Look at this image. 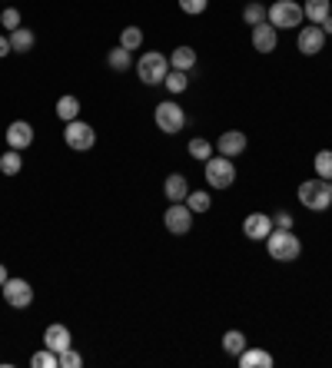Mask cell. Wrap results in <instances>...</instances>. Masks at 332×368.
I'll list each match as a JSON object with an SVG mask.
<instances>
[{"label": "cell", "mask_w": 332, "mask_h": 368, "mask_svg": "<svg viewBox=\"0 0 332 368\" xmlns=\"http://www.w3.org/2000/svg\"><path fill=\"white\" fill-rule=\"evenodd\" d=\"M266 249L276 262H293V259L303 255V242H299L293 229H272L266 236Z\"/></svg>", "instance_id": "cell-1"}, {"label": "cell", "mask_w": 332, "mask_h": 368, "mask_svg": "<svg viewBox=\"0 0 332 368\" xmlns=\"http://www.w3.org/2000/svg\"><path fill=\"white\" fill-rule=\"evenodd\" d=\"M299 203L306 206L309 213H326L332 206V190L326 179H306V183H299Z\"/></svg>", "instance_id": "cell-2"}, {"label": "cell", "mask_w": 332, "mask_h": 368, "mask_svg": "<svg viewBox=\"0 0 332 368\" xmlns=\"http://www.w3.org/2000/svg\"><path fill=\"white\" fill-rule=\"evenodd\" d=\"M266 20L276 30H299V24L306 20V13H303V7L296 0H276L272 7H266Z\"/></svg>", "instance_id": "cell-3"}, {"label": "cell", "mask_w": 332, "mask_h": 368, "mask_svg": "<svg viewBox=\"0 0 332 368\" xmlns=\"http://www.w3.org/2000/svg\"><path fill=\"white\" fill-rule=\"evenodd\" d=\"M170 73V60H166L160 50H150L140 57V64H137V76H140L146 87H160Z\"/></svg>", "instance_id": "cell-4"}, {"label": "cell", "mask_w": 332, "mask_h": 368, "mask_svg": "<svg viewBox=\"0 0 332 368\" xmlns=\"http://www.w3.org/2000/svg\"><path fill=\"white\" fill-rule=\"evenodd\" d=\"M206 183L213 190H230L236 183V166H233L230 156H209L206 160Z\"/></svg>", "instance_id": "cell-5"}, {"label": "cell", "mask_w": 332, "mask_h": 368, "mask_svg": "<svg viewBox=\"0 0 332 368\" xmlns=\"http://www.w3.org/2000/svg\"><path fill=\"white\" fill-rule=\"evenodd\" d=\"M156 127H160V133H166V136H177L179 129L186 127V113H183V106L173 100H163L160 106H156Z\"/></svg>", "instance_id": "cell-6"}, {"label": "cell", "mask_w": 332, "mask_h": 368, "mask_svg": "<svg viewBox=\"0 0 332 368\" xmlns=\"http://www.w3.org/2000/svg\"><path fill=\"white\" fill-rule=\"evenodd\" d=\"M64 140L70 150H77V153H87L93 143H97V133H93V127L90 123H83V120H70L64 129Z\"/></svg>", "instance_id": "cell-7"}, {"label": "cell", "mask_w": 332, "mask_h": 368, "mask_svg": "<svg viewBox=\"0 0 332 368\" xmlns=\"http://www.w3.org/2000/svg\"><path fill=\"white\" fill-rule=\"evenodd\" d=\"M163 226H166V232H173V236H186L193 229V209L183 203H170V209L163 213Z\"/></svg>", "instance_id": "cell-8"}, {"label": "cell", "mask_w": 332, "mask_h": 368, "mask_svg": "<svg viewBox=\"0 0 332 368\" xmlns=\"http://www.w3.org/2000/svg\"><path fill=\"white\" fill-rule=\"evenodd\" d=\"M0 289H4V299H7L11 309H27V305L34 302V285L27 279H7Z\"/></svg>", "instance_id": "cell-9"}, {"label": "cell", "mask_w": 332, "mask_h": 368, "mask_svg": "<svg viewBox=\"0 0 332 368\" xmlns=\"http://www.w3.org/2000/svg\"><path fill=\"white\" fill-rule=\"evenodd\" d=\"M269 232H272V216H266V213H249L243 219V236L249 242H266Z\"/></svg>", "instance_id": "cell-10"}, {"label": "cell", "mask_w": 332, "mask_h": 368, "mask_svg": "<svg viewBox=\"0 0 332 368\" xmlns=\"http://www.w3.org/2000/svg\"><path fill=\"white\" fill-rule=\"evenodd\" d=\"M296 47H299V53L303 57H316V53H322V47H326V34H322V27H303L299 30V40H296Z\"/></svg>", "instance_id": "cell-11"}, {"label": "cell", "mask_w": 332, "mask_h": 368, "mask_svg": "<svg viewBox=\"0 0 332 368\" xmlns=\"http://www.w3.org/2000/svg\"><path fill=\"white\" fill-rule=\"evenodd\" d=\"M246 146H249V140H246V133H240V129H226V133H219V140H216L219 156H230V160L243 156Z\"/></svg>", "instance_id": "cell-12"}, {"label": "cell", "mask_w": 332, "mask_h": 368, "mask_svg": "<svg viewBox=\"0 0 332 368\" xmlns=\"http://www.w3.org/2000/svg\"><path fill=\"white\" fill-rule=\"evenodd\" d=\"M253 47L259 53H272L276 47H279V30L269 24V20H263V24L253 27Z\"/></svg>", "instance_id": "cell-13"}, {"label": "cell", "mask_w": 332, "mask_h": 368, "mask_svg": "<svg viewBox=\"0 0 332 368\" xmlns=\"http://www.w3.org/2000/svg\"><path fill=\"white\" fill-rule=\"evenodd\" d=\"M7 146H11V150H27V146H34V127L24 123V120H13L11 127H7Z\"/></svg>", "instance_id": "cell-14"}, {"label": "cell", "mask_w": 332, "mask_h": 368, "mask_svg": "<svg viewBox=\"0 0 332 368\" xmlns=\"http://www.w3.org/2000/svg\"><path fill=\"white\" fill-rule=\"evenodd\" d=\"M43 345H47L50 352H57V355H60V352H67V348L74 345V339H70V329H67V325H60V322H57V325H47V332H43Z\"/></svg>", "instance_id": "cell-15"}, {"label": "cell", "mask_w": 332, "mask_h": 368, "mask_svg": "<svg viewBox=\"0 0 332 368\" xmlns=\"http://www.w3.org/2000/svg\"><path fill=\"white\" fill-rule=\"evenodd\" d=\"M163 196L170 203H186V196H190V183L183 173H170L163 183Z\"/></svg>", "instance_id": "cell-16"}, {"label": "cell", "mask_w": 332, "mask_h": 368, "mask_svg": "<svg viewBox=\"0 0 332 368\" xmlns=\"http://www.w3.org/2000/svg\"><path fill=\"white\" fill-rule=\"evenodd\" d=\"M240 365L243 368H272V355L263 352V348H249V345H246L243 352H240Z\"/></svg>", "instance_id": "cell-17"}, {"label": "cell", "mask_w": 332, "mask_h": 368, "mask_svg": "<svg viewBox=\"0 0 332 368\" xmlns=\"http://www.w3.org/2000/svg\"><path fill=\"white\" fill-rule=\"evenodd\" d=\"M34 43H37L34 30H27V27H17V30H11V50L13 53H30V50H34Z\"/></svg>", "instance_id": "cell-18"}, {"label": "cell", "mask_w": 332, "mask_h": 368, "mask_svg": "<svg viewBox=\"0 0 332 368\" xmlns=\"http://www.w3.org/2000/svg\"><path fill=\"white\" fill-rule=\"evenodd\" d=\"M170 66H173V70H183V73H190L193 66H196V50H193V47H177V50L170 53Z\"/></svg>", "instance_id": "cell-19"}, {"label": "cell", "mask_w": 332, "mask_h": 368, "mask_svg": "<svg viewBox=\"0 0 332 368\" xmlns=\"http://www.w3.org/2000/svg\"><path fill=\"white\" fill-rule=\"evenodd\" d=\"M303 13H306V20H312V24H322L332 13V3L329 0H306V3H303Z\"/></svg>", "instance_id": "cell-20"}, {"label": "cell", "mask_w": 332, "mask_h": 368, "mask_svg": "<svg viewBox=\"0 0 332 368\" xmlns=\"http://www.w3.org/2000/svg\"><path fill=\"white\" fill-rule=\"evenodd\" d=\"M24 169V156H20V150H7L4 156H0V173L4 176H17Z\"/></svg>", "instance_id": "cell-21"}, {"label": "cell", "mask_w": 332, "mask_h": 368, "mask_svg": "<svg viewBox=\"0 0 332 368\" xmlns=\"http://www.w3.org/2000/svg\"><path fill=\"white\" fill-rule=\"evenodd\" d=\"M57 116H60L64 123L77 120V116H80V100H77V97H70V93L60 97V100H57Z\"/></svg>", "instance_id": "cell-22"}, {"label": "cell", "mask_w": 332, "mask_h": 368, "mask_svg": "<svg viewBox=\"0 0 332 368\" xmlns=\"http://www.w3.org/2000/svg\"><path fill=\"white\" fill-rule=\"evenodd\" d=\"M246 348V335L243 332H226V335H223V352H226V355H233V358H240V352H243Z\"/></svg>", "instance_id": "cell-23"}, {"label": "cell", "mask_w": 332, "mask_h": 368, "mask_svg": "<svg viewBox=\"0 0 332 368\" xmlns=\"http://www.w3.org/2000/svg\"><path fill=\"white\" fill-rule=\"evenodd\" d=\"M106 64L113 66L116 73H123V70H130V66H133V57H130L127 47H113V50H110V57H106Z\"/></svg>", "instance_id": "cell-24"}, {"label": "cell", "mask_w": 332, "mask_h": 368, "mask_svg": "<svg viewBox=\"0 0 332 368\" xmlns=\"http://www.w3.org/2000/svg\"><path fill=\"white\" fill-rule=\"evenodd\" d=\"M30 365H34V368H60V355H57V352H50V348L43 345L40 352H34V355H30Z\"/></svg>", "instance_id": "cell-25"}, {"label": "cell", "mask_w": 332, "mask_h": 368, "mask_svg": "<svg viewBox=\"0 0 332 368\" xmlns=\"http://www.w3.org/2000/svg\"><path fill=\"white\" fill-rule=\"evenodd\" d=\"M120 47H127L130 53L140 50L143 47V30L140 27H123V34H120Z\"/></svg>", "instance_id": "cell-26"}, {"label": "cell", "mask_w": 332, "mask_h": 368, "mask_svg": "<svg viewBox=\"0 0 332 368\" xmlns=\"http://www.w3.org/2000/svg\"><path fill=\"white\" fill-rule=\"evenodd\" d=\"M166 90H170V93H186V87H190V76L183 73V70H173V66H170V73H166Z\"/></svg>", "instance_id": "cell-27"}, {"label": "cell", "mask_w": 332, "mask_h": 368, "mask_svg": "<svg viewBox=\"0 0 332 368\" xmlns=\"http://www.w3.org/2000/svg\"><path fill=\"white\" fill-rule=\"evenodd\" d=\"M312 166H316V176L329 183V179H332V150H319V153H316Z\"/></svg>", "instance_id": "cell-28"}, {"label": "cell", "mask_w": 332, "mask_h": 368, "mask_svg": "<svg viewBox=\"0 0 332 368\" xmlns=\"http://www.w3.org/2000/svg\"><path fill=\"white\" fill-rule=\"evenodd\" d=\"M209 203H213V199H209V192H193L190 190V196H186V206H190L193 209V216H196V213H209Z\"/></svg>", "instance_id": "cell-29"}, {"label": "cell", "mask_w": 332, "mask_h": 368, "mask_svg": "<svg viewBox=\"0 0 332 368\" xmlns=\"http://www.w3.org/2000/svg\"><path fill=\"white\" fill-rule=\"evenodd\" d=\"M186 150H190V156L193 160H209V156H213V143L209 140H200V136H196V140H190V146H186Z\"/></svg>", "instance_id": "cell-30"}, {"label": "cell", "mask_w": 332, "mask_h": 368, "mask_svg": "<svg viewBox=\"0 0 332 368\" xmlns=\"http://www.w3.org/2000/svg\"><path fill=\"white\" fill-rule=\"evenodd\" d=\"M243 20L249 27L263 24V20H266V7H263V3H246V7H243Z\"/></svg>", "instance_id": "cell-31"}, {"label": "cell", "mask_w": 332, "mask_h": 368, "mask_svg": "<svg viewBox=\"0 0 332 368\" xmlns=\"http://www.w3.org/2000/svg\"><path fill=\"white\" fill-rule=\"evenodd\" d=\"M83 365V358H80V352L70 345L67 352H60V368H80Z\"/></svg>", "instance_id": "cell-32"}, {"label": "cell", "mask_w": 332, "mask_h": 368, "mask_svg": "<svg viewBox=\"0 0 332 368\" xmlns=\"http://www.w3.org/2000/svg\"><path fill=\"white\" fill-rule=\"evenodd\" d=\"M206 7H209V0H179V10L193 13V17H196V13H203Z\"/></svg>", "instance_id": "cell-33"}, {"label": "cell", "mask_w": 332, "mask_h": 368, "mask_svg": "<svg viewBox=\"0 0 332 368\" xmlns=\"http://www.w3.org/2000/svg\"><path fill=\"white\" fill-rule=\"evenodd\" d=\"M0 24L7 27V30H17V27H20V10H13V7H7V10L0 13Z\"/></svg>", "instance_id": "cell-34"}, {"label": "cell", "mask_w": 332, "mask_h": 368, "mask_svg": "<svg viewBox=\"0 0 332 368\" xmlns=\"http://www.w3.org/2000/svg\"><path fill=\"white\" fill-rule=\"evenodd\" d=\"M272 229H293V216L279 209V213H272Z\"/></svg>", "instance_id": "cell-35"}, {"label": "cell", "mask_w": 332, "mask_h": 368, "mask_svg": "<svg viewBox=\"0 0 332 368\" xmlns=\"http://www.w3.org/2000/svg\"><path fill=\"white\" fill-rule=\"evenodd\" d=\"M7 53H13L11 50V37H4V34H0V57H7Z\"/></svg>", "instance_id": "cell-36"}, {"label": "cell", "mask_w": 332, "mask_h": 368, "mask_svg": "<svg viewBox=\"0 0 332 368\" xmlns=\"http://www.w3.org/2000/svg\"><path fill=\"white\" fill-rule=\"evenodd\" d=\"M322 34H326V37H332V13H329V17H326V20H322Z\"/></svg>", "instance_id": "cell-37"}, {"label": "cell", "mask_w": 332, "mask_h": 368, "mask_svg": "<svg viewBox=\"0 0 332 368\" xmlns=\"http://www.w3.org/2000/svg\"><path fill=\"white\" fill-rule=\"evenodd\" d=\"M11 279V276H7V266H4V262H0V285H4V282Z\"/></svg>", "instance_id": "cell-38"}, {"label": "cell", "mask_w": 332, "mask_h": 368, "mask_svg": "<svg viewBox=\"0 0 332 368\" xmlns=\"http://www.w3.org/2000/svg\"><path fill=\"white\" fill-rule=\"evenodd\" d=\"M329 190H332V179H329Z\"/></svg>", "instance_id": "cell-39"}]
</instances>
